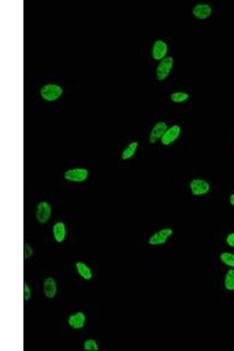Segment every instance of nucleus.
I'll list each match as a JSON object with an SVG mask.
<instances>
[{
    "mask_svg": "<svg viewBox=\"0 0 234 351\" xmlns=\"http://www.w3.org/2000/svg\"><path fill=\"white\" fill-rule=\"evenodd\" d=\"M182 132V126L178 124H174L168 126L164 135L162 138L160 143L164 146H170L180 138Z\"/></svg>",
    "mask_w": 234,
    "mask_h": 351,
    "instance_id": "obj_8",
    "label": "nucleus"
},
{
    "mask_svg": "<svg viewBox=\"0 0 234 351\" xmlns=\"http://www.w3.org/2000/svg\"><path fill=\"white\" fill-rule=\"evenodd\" d=\"M64 94V89L55 84H44L40 89V95L44 100L53 102L60 98Z\"/></svg>",
    "mask_w": 234,
    "mask_h": 351,
    "instance_id": "obj_6",
    "label": "nucleus"
},
{
    "mask_svg": "<svg viewBox=\"0 0 234 351\" xmlns=\"http://www.w3.org/2000/svg\"><path fill=\"white\" fill-rule=\"evenodd\" d=\"M229 202L230 205L234 208V192L229 196Z\"/></svg>",
    "mask_w": 234,
    "mask_h": 351,
    "instance_id": "obj_23",
    "label": "nucleus"
},
{
    "mask_svg": "<svg viewBox=\"0 0 234 351\" xmlns=\"http://www.w3.org/2000/svg\"><path fill=\"white\" fill-rule=\"evenodd\" d=\"M82 348L85 351H98L100 347L96 340L88 338L84 340Z\"/></svg>",
    "mask_w": 234,
    "mask_h": 351,
    "instance_id": "obj_19",
    "label": "nucleus"
},
{
    "mask_svg": "<svg viewBox=\"0 0 234 351\" xmlns=\"http://www.w3.org/2000/svg\"><path fill=\"white\" fill-rule=\"evenodd\" d=\"M213 8L208 2H198L196 3L192 8V14L196 20H205L212 16Z\"/></svg>",
    "mask_w": 234,
    "mask_h": 351,
    "instance_id": "obj_9",
    "label": "nucleus"
},
{
    "mask_svg": "<svg viewBox=\"0 0 234 351\" xmlns=\"http://www.w3.org/2000/svg\"><path fill=\"white\" fill-rule=\"evenodd\" d=\"M76 269L79 276L84 280H90L94 278L91 268L84 262L78 261L75 264Z\"/></svg>",
    "mask_w": 234,
    "mask_h": 351,
    "instance_id": "obj_15",
    "label": "nucleus"
},
{
    "mask_svg": "<svg viewBox=\"0 0 234 351\" xmlns=\"http://www.w3.org/2000/svg\"><path fill=\"white\" fill-rule=\"evenodd\" d=\"M174 234V230L171 227H164L151 234L148 239V244L152 246L165 245L173 236Z\"/></svg>",
    "mask_w": 234,
    "mask_h": 351,
    "instance_id": "obj_4",
    "label": "nucleus"
},
{
    "mask_svg": "<svg viewBox=\"0 0 234 351\" xmlns=\"http://www.w3.org/2000/svg\"><path fill=\"white\" fill-rule=\"evenodd\" d=\"M225 242L226 246L230 248L234 249V232H230L227 234Z\"/></svg>",
    "mask_w": 234,
    "mask_h": 351,
    "instance_id": "obj_22",
    "label": "nucleus"
},
{
    "mask_svg": "<svg viewBox=\"0 0 234 351\" xmlns=\"http://www.w3.org/2000/svg\"><path fill=\"white\" fill-rule=\"evenodd\" d=\"M58 284L53 277H48L44 280L43 284V290L44 296L47 298L53 299L58 294Z\"/></svg>",
    "mask_w": 234,
    "mask_h": 351,
    "instance_id": "obj_13",
    "label": "nucleus"
},
{
    "mask_svg": "<svg viewBox=\"0 0 234 351\" xmlns=\"http://www.w3.org/2000/svg\"><path fill=\"white\" fill-rule=\"evenodd\" d=\"M53 209L50 203L46 200H41L37 203L36 207V221L40 224H46L52 216Z\"/></svg>",
    "mask_w": 234,
    "mask_h": 351,
    "instance_id": "obj_5",
    "label": "nucleus"
},
{
    "mask_svg": "<svg viewBox=\"0 0 234 351\" xmlns=\"http://www.w3.org/2000/svg\"><path fill=\"white\" fill-rule=\"evenodd\" d=\"M219 259L224 266L234 269V253L224 251L220 254Z\"/></svg>",
    "mask_w": 234,
    "mask_h": 351,
    "instance_id": "obj_18",
    "label": "nucleus"
},
{
    "mask_svg": "<svg viewBox=\"0 0 234 351\" xmlns=\"http://www.w3.org/2000/svg\"><path fill=\"white\" fill-rule=\"evenodd\" d=\"M68 234L67 226L64 222H55L52 226V234L54 242L63 243L66 239Z\"/></svg>",
    "mask_w": 234,
    "mask_h": 351,
    "instance_id": "obj_12",
    "label": "nucleus"
},
{
    "mask_svg": "<svg viewBox=\"0 0 234 351\" xmlns=\"http://www.w3.org/2000/svg\"><path fill=\"white\" fill-rule=\"evenodd\" d=\"M166 122L164 121L158 122L154 123L151 128L148 135V142L151 144H154L160 141L165 132L168 128Z\"/></svg>",
    "mask_w": 234,
    "mask_h": 351,
    "instance_id": "obj_10",
    "label": "nucleus"
},
{
    "mask_svg": "<svg viewBox=\"0 0 234 351\" xmlns=\"http://www.w3.org/2000/svg\"><path fill=\"white\" fill-rule=\"evenodd\" d=\"M140 144L136 140H132L129 142L122 150L120 157L123 161H128L132 160L136 156Z\"/></svg>",
    "mask_w": 234,
    "mask_h": 351,
    "instance_id": "obj_14",
    "label": "nucleus"
},
{
    "mask_svg": "<svg viewBox=\"0 0 234 351\" xmlns=\"http://www.w3.org/2000/svg\"><path fill=\"white\" fill-rule=\"evenodd\" d=\"M90 171L84 167L68 168L64 172V180L70 183L84 184L90 178Z\"/></svg>",
    "mask_w": 234,
    "mask_h": 351,
    "instance_id": "obj_1",
    "label": "nucleus"
},
{
    "mask_svg": "<svg viewBox=\"0 0 234 351\" xmlns=\"http://www.w3.org/2000/svg\"><path fill=\"white\" fill-rule=\"evenodd\" d=\"M188 188L194 197H204L208 195L212 190L210 182L202 178H194L189 182Z\"/></svg>",
    "mask_w": 234,
    "mask_h": 351,
    "instance_id": "obj_2",
    "label": "nucleus"
},
{
    "mask_svg": "<svg viewBox=\"0 0 234 351\" xmlns=\"http://www.w3.org/2000/svg\"><path fill=\"white\" fill-rule=\"evenodd\" d=\"M32 297V289L26 282L24 284V298L26 302H28Z\"/></svg>",
    "mask_w": 234,
    "mask_h": 351,
    "instance_id": "obj_21",
    "label": "nucleus"
},
{
    "mask_svg": "<svg viewBox=\"0 0 234 351\" xmlns=\"http://www.w3.org/2000/svg\"><path fill=\"white\" fill-rule=\"evenodd\" d=\"M34 254V249L32 246L29 244H24V259L26 260L29 259L32 257Z\"/></svg>",
    "mask_w": 234,
    "mask_h": 351,
    "instance_id": "obj_20",
    "label": "nucleus"
},
{
    "mask_svg": "<svg viewBox=\"0 0 234 351\" xmlns=\"http://www.w3.org/2000/svg\"><path fill=\"white\" fill-rule=\"evenodd\" d=\"M170 101L174 104H184L190 99V94L185 91L178 90L172 92L170 96Z\"/></svg>",
    "mask_w": 234,
    "mask_h": 351,
    "instance_id": "obj_16",
    "label": "nucleus"
},
{
    "mask_svg": "<svg viewBox=\"0 0 234 351\" xmlns=\"http://www.w3.org/2000/svg\"><path fill=\"white\" fill-rule=\"evenodd\" d=\"M174 58L172 56H168L158 62L156 68V78L158 82L167 80L174 70Z\"/></svg>",
    "mask_w": 234,
    "mask_h": 351,
    "instance_id": "obj_3",
    "label": "nucleus"
},
{
    "mask_svg": "<svg viewBox=\"0 0 234 351\" xmlns=\"http://www.w3.org/2000/svg\"><path fill=\"white\" fill-rule=\"evenodd\" d=\"M223 286L226 291L234 292V269L230 268L226 272L224 277Z\"/></svg>",
    "mask_w": 234,
    "mask_h": 351,
    "instance_id": "obj_17",
    "label": "nucleus"
},
{
    "mask_svg": "<svg viewBox=\"0 0 234 351\" xmlns=\"http://www.w3.org/2000/svg\"><path fill=\"white\" fill-rule=\"evenodd\" d=\"M168 51L170 46L166 41L163 39H157L154 41L151 46V57L158 62L168 56Z\"/></svg>",
    "mask_w": 234,
    "mask_h": 351,
    "instance_id": "obj_7",
    "label": "nucleus"
},
{
    "mask_svg": "<svg viewBox=\"0 0 234 351\" xmlns=\"http://www.w3.org/2000/svg\"><path fill=\"white\" fill-rule=\"evenodd\" d=\"M87 318L84 312L78 311L68 316V324L72 329L80 330L84 328Z\"/></svg>",
    "mask_w": 234,
    "mask_h": 351,
    "instance_id": "obj_11",
    "label": "nucleus"
}]
</instances>
